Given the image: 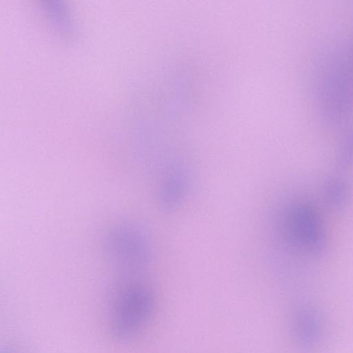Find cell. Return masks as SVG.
Returning a JSON list of instances; mask_svg holds the SVG:
<instances>
[{
    "mask_svg": "<svg viewBox=\"0 0 353 353\" xmlns=\"http://www.w3.org/2000/svg\"><path fill=\"white\" fill-rule=\"evenodd\" d=\"M110 298L111 334L118 341H130L151 320L156 305L154 292L143 277H117Z\"/></svg>",
    "mask_w": 353,
    "mask_h": 353,
    "instance_id": "1",
    "label": "cell"
},
{
    "mask_svg": "<svg viewBox=\"0 0 353 353\" xmlns=\"http://www.w3.org/2000/svg\"><path fill=\"white\" fill-rule=\"evenodd\" d=\"M105 261L117 277L143 276L152 259V249L145 232L137 224L119 221L106 230L102 239Z\"/></svg>",
    "mask_w": 353,
    "mask_h": 353,
    "instance_id": "2",
    "label": "cell"
},
{
    "mask_svg": "<svg viewBox=\"0 0 353 353\" xmlns=\"http://www.w3.org/2000/svg\"><path fill=\"white\" fill-rule=\"evenodd\" d=\"M286 230L292 243L315 254L323 252L325 237L319 213L307 204L292 206L286 216Z\"/></svg>",
    "mask_w": 353,
    "mask_h": 353,
    "instance_id": "3",
    "label": "cell"
},
{
    "mask_svg": "<svg viewBox=\"0 0 353 353\" xmlns=\"http://www.w3.org/2000/svg\"><path fill=\"white\" fill-rule=\"evenodd\" d=\"M290 328L296 343L310 350L320 342L323 334V322L318 311L309 304H299L290 315Z\"/></svg>",
    "mask_w": 353,
    "mask_h": 353,
    "instance_id": "4",
    "label": "cell"
},
{
    "mask_svg": "<svg viewBox=\"0 0 353 353\" xmlns=\"http://www.w3.org/2000/svg\"><path fill=\"white\" fill-rule=\"evenodd\" d=\"M188 181V173L181 168L166 173L158 190L159 206L167 210L177 207L186 194Z\"/></svg>",
    "mask_w": 353,
    "mask_h": 353,
    "instance_id": "5",
    "label": "cell"
},
{
    "mask_svg": "<svg viewBox=\"0 0 353 353\" xmlns=\"http://www.w3.org/2000/svg\"><path fill=\"white\" fill-rule=\"evenodd\" d=\"M326 196L333 205L341 207L346 201L347 188L345 183L338 179L330 180L326 186Z\"/></svg>",
    "mask_w": 353,
    "mask_h": 353,
    "instance_id": "6",
    "label": "cell"
},
{
    "mask_svg": "<svg viewBox=\"0 0 353 353\" xmlns=\"http://www.w3.org/2000/svg\"><path fill=\"white\" fill-rule=\"evenodd\" d=\"M1 353H17L15 350L6 348Z\"/></svg>",
    "mask_w": 353,
    "mask_h": 353,
    "instance_id": "7",
    "label": "cell"
}]
</instances>
